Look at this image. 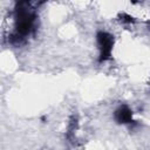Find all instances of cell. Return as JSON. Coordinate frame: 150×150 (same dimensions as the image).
Returning <instances> with one entry per match:
<instances>
[{"label": "cell", "instance_id": "2", "mask_svg": "<svg viewBox=\"0 0 150 150\" xmlns=\"http://www.w3.org/2000/svg\"><path fill=\"white\" fill-rule=\"evenodd\" d=\"M97 45L100 48V62H104L111 57L112 46H114V36L107 32H98L96 35Z\"/></svg>", "mask_w": 150, "mask_h": 150}, {"label": "cell", "instance_id": "1", "mask_svg": "<svg viewBox=\"0 0 150 150\" xmlns=\"http://www.w3.org/2000/svg\"><path fill=\"white\" fill-rule=\"evenodd\" d=\"M36 14L33 11L30 4L18 2L14 9L15 29L9 35V42L15 46H20L25 42L26 38L32 35L35 29Z\"/></svg>", "mask_w": 150, "mask_h": 150}, {"label": "cell", "instance_id": "3", "mask_svg": "<svg viewBox=\"0 0 150 150\" xmlns=\"http://www.w3.org/2000/svg\"><path fill=\"white\" fill-rule=\"evenodd\" d=\"M114 118L120 124H130L134 122L132 120V111L128 105L118 107L114 112Z\"/></svg>", "mask_w": 150, "mask_h": 150}, {"label": "cell", "instance_id": "4", "mask_svg": "<svg viewBox=\"0 0 150 150\" xmlns=\"http://www.w3.org/2000/svg\"><path fill=\"white\" fill-rule=\"evenodd\" d=\"M149 27H150V25H149Z\"/></svg>", "mask_w": 150, "mask_h": 150}]
</instances>
